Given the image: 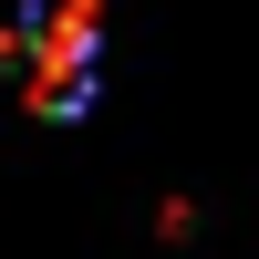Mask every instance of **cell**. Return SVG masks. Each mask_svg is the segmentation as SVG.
<instances>
[{
  "label": "cell",
  "mask_w": 259,
  "mask_h": 259,
  "mask_svg": "<svg viewBox=\"0 0 259 259\" xmlns=\"http://www.w3.org/2000/svg\"><path fill=\"white\" fill-rule=\"evenodd\" d=\"M11 73L31 94V114H83L94 104V73H104V11L94 0H21Z\"/></svg>",
  "instance_id": "6da1fadb"
}]
</instances>
